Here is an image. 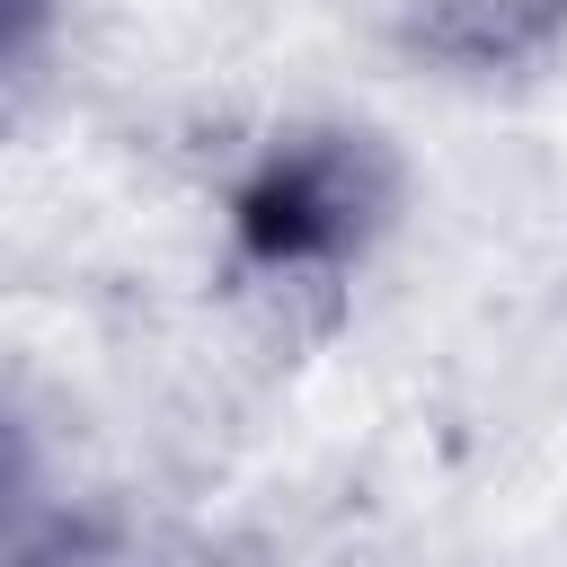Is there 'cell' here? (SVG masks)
I'll return each mask as SVG.
<instances>
[{"label":"cell","mask_w":567,"mask_h":567,"mask_svg":"<svg viewBox=\"0 0 567 567\" xmlns=\"http://www.w3.org/2000/svg\"><path fill=\"white\" fill-rule=\"evenodd\" d=\"M381 213V186H372V151L346 133H319V142H284L257 186L239 195V221L266 257H346L363 239V221Z\"/></svg>","instance_id":"cell-1"},{"label":"cell","mask_w":567,"mask_h":567,"mask_svg":"<svg viewBox=\"0 0 567 567\" xmlns=\"http://www.w3.org/2000/svg\"><path fill=\"white\" fill-rule=\"evenodd\" d=\"M44 18H53V0H0V53H18Z\"/></svg>","instance_id":"cell-2"}]
</instances>
